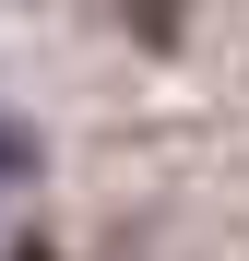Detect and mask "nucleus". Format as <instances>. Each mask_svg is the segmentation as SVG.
Returning <instances> with one entry per match:
<instances>
[{"mask_svg": "<svg viewBox=\"0 0 249 261\" xmlns=\"http://www.w3.org/2000/svg\"><path fill=\"white\" fill-rule=\"evenodd\" d=\"M24 261H48V249H24Z\"/></svg>", "mask_w": 249, "mask_h": 261, "instance_id": "nucleus-2", "label": "nucleus"}, {"mask_svg": "<svg viewBox=\"0 0 249 261\" xmlns=\"http://www.w3.org/2000/svg\"><path fill=\"white\" fill-rule=\"evenodd\" d=\"M12 190H36V130L0 119V202H12Z\"/></svg>", "mask_w": 249, "mask_h": 261, "instance_id": "nucleus-1", "label": "nucleus"}]
</instances>
